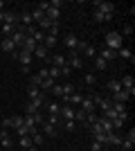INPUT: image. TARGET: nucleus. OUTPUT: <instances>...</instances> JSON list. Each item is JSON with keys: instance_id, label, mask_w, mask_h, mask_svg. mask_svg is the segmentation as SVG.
<instances>
[{"instance_id": "f257e3e1", "label": "nucleus", "mask_w": 135, "mask_h": 151, "mask_svg": "<svg viewBox=\"0 0 135 151\" xmlns=\"http://www.w3.org/2000/svg\"><path fill=\"white\" fill-rule=\"evenodd\" d=\"M106 47L113 52H117L119 47H124V38L119 36V32H108L106 34Z\"/></svg>"}, {"instance_id": "f03ea898", "label": "nucleus", "mask_w": 135, "mask_h": 151, "mask_svg": "<svg viewBox=\"0 0 135 151\" xmlns=\"http://www.w3.org/2000/svg\"><path fill=\"white\" fill-rule=\"evenodd\" d=\"M65 61H68V65H70L72 70H81V68H84V59L77 54V50H70V52H68Z\"/></svg>"}, {"instance_id": "7ed1b4c3", "label": "nucleus", "mask_w": 135, "mask_h": 151, "mask_svg": "<svg viewBox=\"0 0 135 151\" xmlns=\"http://www.w3.org/2000/svg\"><path fill=\"white\" fill-rule=\"evenodd\" d=\"M97 101H99V97H84V99H81V104H79V108H81L84 113H95Z\"/></svg>"}, {"instance_id": "20e7f679", "label": "nucleus", "mask_w": 135, "mask_h": 151, "mask_svg": "<svg viewBox=\"0 0 135 151\" xmlns=\"http://www.w3.org/2000/svg\"><path fill=\"white\" fill-rule=\"evenodd\" d=\"M95 9H99V12L106 14V16H113V14H115V5H113V2H104V0H95Z\"/></svg>"}, {"instance_id": "39448f33", "label": "nucleus", "mask_w": 135, "mask_h": 151, "mask_svg": "<svg viewBox=\"0 0 135 151\" xmlns=\"http://www.w3.org/2000/svg\"><path fill=\"white\" fill-rule=\"evenodd\" d=\"M74 115H77V108H74V106H70V104L61 106V113H59V117H61V120L70 122V120H74Z\"/></svg>"}, {"instance_id": "423d86ee", "label": "nucleus", "mask_w": 135, "mask_h": 151, "mask_svg": "<svg viewBox=\"0 0 135 151\" xmlns=\"http://www.w3.org/2000/svg\"><path fill=\"white\" fill-rule=\"evenodd\" d=\"M133 145H135V129H131V131L126 133V138H122V145H119V147H122L124 151H131Z\"/></svg>"}, {"instance_id": "0eeeda50", "label": "nucleus", "mask_w": 135, "mask_h": 151, "mask_svg": "<svg viewBox=\"0 0 135 151\" xmlns=\"http://www.w3.org/2000/svg\"><path fill=\"white\" fill-rule=\"evenodd\" d=\"M119 83H122L124 90H129V93H131V97H135V79H133L131 75L122 77V81H119Z\"/></svg>"}, {"instance_id": "6e6552de", "label": "nucleus", "mask_w": 135, "mask_h": 151, "mask_svg": "<svg viewBox=\"0 0 135 151\" xmlns=\"http://www.w3.org/2000/svg\"><path fill=\"white\" fill-rule=\"evenodd\" d=\"M32 57H36L39 61H50V50L45 45H36V50L32 52Z\"/></svg>"}, {"instance_id": "1a4fd4ad", "label": "nucleus", "mask_w": 135, "mask_h": 151, "mask_svg": "<svg viewBox=\"0 0 135 151\" xmlns=\"http://www.w3.org/2000/svg\"><path fill=\"white\" fill-rule=\"evenodd\" d=\"M25 36H27V34H25L23 29H14L9 38H11V43L16 45V47H23V41H25Z\"/></svg>"}, {"instance_id": "9d476101", "label": "nucleus", "mask_w": 135, "mask_h": 151, "mask_svg": "<svg viewBox=\"0 0 135 151\" xmlns=\"http://www.w3.org/2000/svg\"><path fill=\"white\" fill-rule=\"evenodd\" d=\"M63 45L68 47V50H77V45H79V38L74 36V34H65V36H63Z\"/></svg>"}, {"instance_id": "9b49d317", "label": "nucleus", "mask_w": 135, "mask_h": 151, "mask_svg": "<svg viewBox=\"0 0 135 151\" xmlns=\"http://www.w3.org/2000/svg\"><path fill=\"white\" fill-rule=\"evenodd\" d=\"M131 99V93H129V90H119V93H115V95H113V97H110V101H119V104H126V101H129Z\"/></svg>"}, {"instance_id": "f8f14e48", "label": "nucleus", "mask_w": 135, "mask_h": 151, "mask_svg": "<svg viewBox=\"0 0 135 151\" xmlns=\"http://www.w3.org/2000/svg\"><path fill=\"white\" fill-rule=\"evenodd\" d=\"M47 63H52L54 68H63V65H68V61H65L63 54H54V57H50V61H47Z\"/></svg>"}, {"instance_id": "ddd939ff", "label": "nucleus", "mask_w": 135, "mask_h": 151, "mask_svg": "<svg viewBox=\"0 0 135 151\" xmlns=\"http://www.w3.org/2000/svg\"><path fill=\"white\" fill-rule=\"evenodd\" d=\"M97 57H101L104 61L108 63V61H115L117 59V52H113V50H108V47H104L101 52H99V54H97Z\"/></svg>"}, {"instance_id": "4468645a", "label": "nucleus", "mask_w": 135, "mask_h": 151, "mask_svg": "<svg viewBox=\"0 0 135 151\" xmlns=\"http://www.w3.org/2000/svg\"><path fill=\"white\" fill-rule=\"evenodd\" d=\"M36 45H39V43H36V41H34L32 36H25V41H23V50H25V52H29V54H32V52L36 50Z\"/></svg>"}, {"instance_id": "2eb2a0df", "label": "nucleus", "mask_w": 135, "mask_h": 151, "mask_svg": "<svg viewBox=\"0 0 135 151\" xmlns=\"http://www.w3.org/2000/svg\"><path fill=\"white\" fill-rule=\"evenodd\" d=\"M0 50L7 52V54H11V52H16V45L11 43V38H2V43H0Z\"/></svg>"}, {"instance_id": "dca6fc26", "label": "nucleus", "mask_w": 135, "mask_h": 151, "mask_svg": "<svg viewBox=\"0 0 135 151\" xmlns=\"http://www.w3.org/2000/svg\"><path fill=\"white\" fill-rule=\"evenodd\" d=\"M59 16H61V9H56V7H50V9L45 12V18H47V20H52V23H56V20H59Z\"/></svg>"}, {"instance_id": "f3484780", "label": "nucleus", "mask_w": 135, "mask_h": 151, "mask_svg": "<svg viewBox=\"0 0 135 151\" xmlns=\"http://www.w3.org/2000/svg\"><path fill=\"white\" fill-rule=\"evenodd\" d=\"M18 59H20V63H23V68H29V63H32V54L29 52H25V50H20L18 52Z\"/></svg>"}, {"instance_id": "a211bd4d", "label": "nucleus", "mask_w": 135, "mask_h": 151, "mask_svg": "<svg viewBox=\"0 0 135 151\" xmlns=\"http://www.w3.org/2000/svg\"><path fill=\"white\" fill-rule=\"evenodd\" d=\"M97 106H99V111H101V113H106V111H108V108L113 106V101H110V97H99Z\"/></svg>"}, {"instance_id": "6ab92c4d", "label": "nucleus", "mask_w": 135, "mask_h": 151, "mask_svg": "<svg viewBox=\"0 0 135 151\" xmlns=\"http://www.w3.org/2000/svg\"><path fill=\"white\" fill-rule=\"evenodd\" d=\"M108 135V147H119L122 145V135L119 133H106Z\"/></svg>"}, {"instance_id": "aec40b11", "label": "nucleus", "mask_w": 135, "mask_h": 151, "mask_svg": "<svg viewBox=\"0 0 135 151\" xmlns=\"http://www.w3.org/2000/svg\"><path fill=\"white\" fill-rule=\"evenodd\" d=\"M92 18H95V23H108V20H113V16H106V14H101L99 9H95V12H92Z\"/></svg>"}, {"instance_id": "412c9836", "label": "nucleus", "mask_w": 135, "mask_h": 151, "mask_svg": "<svg viewBox=\"0 0 135 151\" xmlns=\"http://www.w3.org/2000/svg\"><path fill=\"white\" fill-rule=\"evenodd\" d=\"M117 57H119V59H129V61H135V54L129 50V47H119V50H117Z\"/></svg>"}, {"instance_id": "4be33fe9", "label": "nucleus", "mask_w": 135, "mask_h": 151, "mask_svg": "<svg viewBox=\"0 0 135 151\" xmlns=\"http://www.w3.org/2000/svg\"><path fill=\"white\" fill-rule=\"evenodd\" d=\"M61 106H63V104H59V101H50V104H47V113H50V115H56V117H59Z\"/></svg>"}, {"instance_id": "5701e85b", "label": "nucleus", "mask_w": 135, "mask_h": 151, "mask_svg": "<svg viewBox=\"0 0 135 151\" xmlns=\"http://www.w3.org/2000/svg\"><path fill=\"white\" fill-rule=\"evenodd\" d=\"M41 126H43V135H45V138H54V135H56V131H54V126H52V124L43 122Z\"/></svg>"}, {"instance_id": "b1692460", "label": "nucleus", "mask_w": 135, "mask_h": 151, "mask_svg": "<svg viewBox=\"0 0 135 151\" xmlns=\"http://www.w3.org/2000/svg\"><path fill=\"white\" fill-rule=\"evenodd\" d=\"M18 145H20V149H23V151H27L29 147H32V138H29V135H20Z\"/></svg>"}, {"instance_id": "393cba45", "label": "nucleus", "mask_w": 135, "mask_h": 151, "mask_svg": "<svg viewBox=\"0 0 135 151\" xmlns=\"http://www.w3.org/2000/svg\"><path fill=\"white\" fill-rule=\"evenodd\" d=\"M36 25H41V27H39V29H41V32H50V29H52V27L56 25V23H52V20H47V18H43V20H41V23H36Z\"/></svg>"}, {"instance_id": "a878e982", "label": "nucleus", "mask_w": 135, "mask_h": 151, "mask_svg": "<svg viewBox=\"0 0 135 151\" xmlns=\"http://www.w3.org/2000/svg\"><path fill=\"white\" fill-rule=\"evenodd\" d=\"M95 135V142H99L101 147H108V135L106 133H92Z\"/></svg>"}, {"instance_id": "bb28decb", "label": "nucleus", "mask_w": 135, "mask_h": 151, "mask_svg": "<svg viewBox=\"0 0 135 151\" xmlns=\"http://www.w3.org/2000/svg\"><path fill=\"white\" fill-rule=\"evenodd\" d=\"M16 29V27L14 25H5V23H2V25H0V32H2V38H9L11 36V32Z\"/></svg>"}, {"instance_id": "cd10ccee", "label": "nucleus", "mask_w": 135, "mask_h": 151, "mask_svg": "<svg viewBox=\"0 0 135 151\" xmlns=\"http://www.w3.org/2000/svg\"><path fill=\"white\" fill-rule=\"evenodd\" d=\"M29 14H32V20H34V23H41V20L45 18V12H41L39 7H36L34 12H29Z\"/></svg>"}, {"instance_id": "c85d7f7f", "label": "nucleus", "mask_w": 135, "mask_h": 151, "mask_svg": "<svg viewBox=\"0 0 135 151\" xmlns=\"http://www.w3.org/2000/svg\"><path fill=\"white\" fill-rule=\"evenodd\" d=\"M50 93L54 95V97H59V99H61V97H63V86H61V83H54V86L50 88Z\"/></svg>"}, {"instance_id": "c756f323", "label": "nucleus", "mask_w": 135, "mask_h": 151, "mask_svg": "<svg viewBox=\"0 0 135 151\" xmlns=\"http://www.w3.org/2000/svg\"><path fill=\"white\" fill-rule=\"evenodd\" d=\"M0 145H2V149H11V147H14V140L9 138V133H5V135H2Z\"/></svg>"}, {"instance_id": "7c9ffc66", "label": "nucleus", "mask_w": 135, "mask_h": 151, "mask_svg": "<svg viewBox=\"0 0 135 151\" xmlns=\"http://www.w3.org/2000/svg\"><path fill=\"white\" fill-rule=\"evenodd\" d=\"M18 126H23V115H11V131H16Z\"/></svg>"}, {"instance_id": "2f4dec72", "label": "nucleus", "mask_w": 135, "mask_h": 151, "mask_svg": "<svg viewBox=\"0 0 135 151\" xmlns=\"http://www.w3.org/2000/svg\"><path fill=\"white\" fill-rule=\"evenodd\" d=\"M84 54H86V59H95L97 57V50H95V45H86V50H84Z\"/></svg>"}, {"instance_id": "473e14b6", "label": "nucleus", "mask_w": 135, "mask_h": 151, "mask_svg": "<svg viewBox=\"0 0 135 151\" xmlns=\"http://www.w3.org/2000/svg\"><path fill=\"white\" fill-rule=\"evenodd\" d=\"M41 88H36V86H29V88H27V97H29V99H34V97H41Z\"/></svg>"}, {"instance_id": "72a5a7b5", "label": "nucleus", "mask_w": 135, "mask_h": 151, "mask_svg": "<svg viewBox=\"0 0 135 151\" xmlns=\"http://www.w3.org/2000/svg\"><path fill=\"white\" fill-rule=\"evenodd\" d=\"M43 142H45V135H43V133L32 135V145H34V147H43Z\"/></svg>"}, {"instance_id": "f704fd0d", "label": "nucleus", "mask_w": 135, "mask_h": 151, "mask_svg": "<svg viewBox=\"0 0 135 151\" xmlns=\"http://www.w3.org/2000/svg\"><path fill=\"white\" fill-rule=\"evenodd\" d=\"M92 63H95V70H106V68H108V63L104 61L101 57H95V61H92Z\"/></svg>"}, {"instance_id": "c9c22d12", "label": "nucleus", "mask_w": 135, "mask_h": 151, "mask_svg": "<svg viewBox=\"0 0 135 151\" xmlns=\"http://www.w3.org/2000/svg\"><path fill=\"white\" fill-rule=\"evenodd\" d=\"M43 45L50 50V47H54L56 45V36H50V34H45V41H43Z\"/></svg>"}, {"instance_id": "e433bc0d", "label": "nucleus", "mask_w": 135, "mask_h": 151, "mask_svg": "<svg viewBox=\"0 0 135 151\" xmlns=\"http://www.w3.org/2000/svg\"><path fill=\"white\" fill-rule=\"evenodd\" d=\"M108 90H110L113 95H115V93H119V90H122V83L113 79V81H108Z\"/></svg>"}, {"instance_id": "4c0bfd02", "label": "nucleus", "mask_w": 135, "mask_h": 151, "mask_svg": "<svg viewBox=\"0 0 135 151\" xmlns=\"http://www.w3.org/2000/svg\"><path fill=\"white\" fill-rule=\"evenodd\" d=\"M41 83H43V79H41L39 75H29V86H36V88H41Z\"/></svg>"}, {"instance_id": "58836bf2", "label": "nucleus", "mask_w": 135, "mask_h": 151, "mask_svg": "<svg viewBox=\"0 0 135 151\" xmlns=\"http://www.w3.org/2000/svg\"><path fill=\"white\" fill-rule=\"evenodd\" d=\"M95 122H97V115L95 113H88V115H86V120H84V124L86 126H92Z\"/></svg>"}, {"instance_id": "ea45409f", "label": "nucleus", "mask_w": 135, "mask_h": 151, "mask_svg": "<svg viewBox=\"0 0 135 151\" xmlns=\"http://www.w3.org/2000/svg\"><path fill=\"white\" fill-rule=\"evenodd\" d=\"M29 104H32V106H36L41 111V108H43V95H41V97H34V99H29Z\"/></svg>"}, {"instance_id": "a19ab883", "label": "nucleus", "mask_w": 135, "mask_h": 151, "mask_svg": "<svg viewBox=\"0 0 135 151\" xmlns=\"http://www.w3.org/2000/svg\"><path fill=\"white\" fill-rule=\"evenodd\" d=\"M47 75H50V79H59V77H61V70H59V68H54V65H52V68L47 70Z\"/></svg>"}, {"instance_id": "79ce46f5", "label": "nucleus", "mask_w": 135, "mask_h": 151, "mask_svg": "<svg viewBox=\"0 0 135 151\" xmlns=\"http://www.w3.org/2000/svg\"><path fill=\"white\" fill-rule=\"evenodd\" d=\"M52 86H54V79H45V81L41 83V93H43V90H50Z\"/></svg>"}, {"instance_id": "37998d69", "label": "nucleus", "mask_w": 135, "mask_h": 151, "mask_svg": "<svg viewBox=\"0 0 135 151\" xmlns=\"http://www.w3.org/2000/svg\"><path fill=\"white\" fill-rule=\"evenodd\" d=\"M84 81H86V86H95L97 79H95V75H92V72H88V75L84 77Z\"/></svg>"}, {"instance_id": "c03bdc74", "label": "nucleus", "mask_w": 135, "mask_h": 151, "mask_svg": "<svg viewBox=\"0 0 135 151\" xmlns=\"http://www.w3.org/2000/svg\"><path fill=\"white\" fill-rule=\"evenodd\" d=\"M34 113H39V108H36V106H32V104L27 101V106H25V115H34Z\"/></svg>"}, {"instance_id": "a18cd8bd", "label": "nucleus", "mask_w": 135, "mask_h": 151, "mask_svg": "<svg viewBox=\"0 0 135 151\" xmlns=\"http://www.w3.org/2000/svg\"><path fill=\"white\" fill-rule=\"evenodd\" d=\"M59 70H61V77H70L72 75V68H70V65H63V68H59Z\"/></svg>"}, {"instance_id": "49530a36", "label": "nucleus", "mask_w": 135, "mask_h": 151, "mask_svg": "<svg viewBox=\"0 0 135 151\" xmlns=\"http://www.w3.org/2000/svg\"><path fill=\"white\" fill-rule=\"evenodd\" d=\"M131 34H133V25H126L122 29V34H119V36H131Z\"/></svg>"}, {"instance_id": "de8ad7c7", "label": "nucleus", "mask_w": 135, "mask_h": 151, "mask_svg": "<svg viewBox=\"0 0 135 151\" xmlns=\"http://www.w3.org/2000/svg\"><path fill=\"white\" fill-rule=\"evenodd\" d=\"M36 75H39L41 79H43V81H45V79H50V75H47V68H41L39 72H36Z\"/></svg>"}, {"instance_id": "09e8293b", "label": "nucleus", "mask_w": 135, "mask_h": 151, "mask_svg": "<svg viewBox=\"0 0 135 151\" xmlns=\"http://www.w3.org/2000/svg\"><path fill=\"white\" fill-rule=\"evenodd\" d=\"M59 120H61V117H56V115H50V117H47V124L56 126V124H59Z\"/></svg>"}, {"instance_id": "8fccbe9b", "label": "nucleus", "mask_w": 135, "mask_h": 151, "mask_svg": "<svg viewBox=\"0 0 135 151\" xmlns=\"http://www.w3.org/2000/svg\"><path fill=\"white\" fill-rule=\"evenodd\" d=\"M65 131H74V126H77V124H74V120H70V122H65Z\"/></svg>"}, {"instance_id": "3c124183", "label": "nucleus", "mask_w": 135, "mask_h": 151, "mask_svg": "<svg viewBox=\"0 0 135 151\" xmlns=\"http://www.w3.org/2000/svg\"><path fill=\"white\" fill-rule=\"evenodd\" d=\"M92 151H104V147L99 145V142H95V140H92Z\"/></svg>"}, {"instance_id": "603ef678", "label": "nucleus", "mask_w": 135, "mask_h": 151, "mask_svg": "<svg viewBox=\"0 0 135 151\" xmlns=\"http://www.w3.org/2000/svg\"><path fill=\"white\" fill-rule=\"evenodd\" d=\"M27 151H41V147H34V145H32V147H29Z\"/></svg>"}, {"instance_id": "864d4df0", "label": "nucleus", "mask_w": 135, "mask_h": 151, "mask_svg": "<svg viewBox=\"0 0 135 151\" xmlns=\"http://www.w3.org/2000/svg\"><path fill=\"white\" fill-rule=\"evenodd\" d=\"M2 9H5V2H2V0H0V12H2Z\"/></svg>"}, {"instance_id": "5fc2aeb1", "label": "nucleus", "mask_w": 135, "mask_h": 151, "mask_svg": "<svg viewBox=\"0 0 135 151\" xmlns=\"http://www.w3.org/2000/svg\"><path fill=\"white\" fill-rule=\"evenodd\" d=\"M5 133H9V131H0V140H2V135H5Z\"/></svg>"}, {"instance_id": "6e6d98bb", "label": "nucleus", "mask_w": 135, "mask_h": 151, "mask_svg": "<svg viewBox=\"0 0 135 151\" xmlns=\"http://www.w3.org/2000/svg\"><path fill=\"white\" fill-rule=\"evenodd\" d=\"M0 131H2V117H0Z\"/></svg>"}, {"instance_id": "4d7b16f0", "label": "nucleus", "mask_w": 135, "mask_h": 151, "mask_svg": "<svg viewBox=\"0 0 135 151\" xmlns=\"http://www.w3.org/2000/svg\"><path fill=\"white\" fill-rule=\"evenodd\" d=\"M5 151H11V149H5Z\"/></svg>"}]
</instances>
